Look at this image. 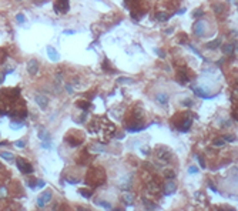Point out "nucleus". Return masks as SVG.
<instances>
[{
  "label": "nucleus",
  "mask_w": 238,
  "mask_h": 211,
  "mask_svg": "<svg viewBox=\"0 0 238 211\" xmlns=\"http://www.w3.org/2000/svg\"><path fill=\"white\" fill-rule=\"evenodd\" d=\"M207 29H208V26H207V22H204V20H198L194 24V33L197 36H204L205 32H207Z\"/></svg>",
  "instance_id": "9"
},
{
  "label": "nucleus",
  "mask_w": 238,
  "mask_h": 211,
  "mask_svg": "<svg viewBox=\"0 0 238 211\" xmlns=\"http://www.w3.org/2000/svg\"><path fill=\"white\" fill-rule=\"evenodd\" d=\"M224 138H227V141H234L235 140L234 136H224Z\"/></svg>",
  "instance_id": "28"
},
{
  "label": "nucleus",
  "mask_w": 238,
  "mask_h": 211,
  "mask_svg": "<svg viewBox=\"0 0 238 211\" xmlns=\"http://www.w3.org/2000/svg\"><path fill=\"white\" fill-rule=\"evenodd\" d=\"M171 151L168 150V148H164V147H160V148H157V157H158V160L160 161H163V163H168L170 160H171Z\"/></svg>",
  "instance_id": "8"
},
{
  "label": "nucleus",
  "mask_w": 238,
  "mask_h": 211,
  "mask_svg": "<svg viewBox=\"0 0 238 211\" xmlns=\"http://www.w3.org/2000/svg\"><path fill=\"white\" fill-rule=\"evenodd\" d=\"M64 140H66V143H67L69 146H71V147H77V146H80V144L84 141V137H83V134H81L80 131L73 130V131H70V133L66 134Z\"/></svg>",
  "instance_id": "4"
},
{
  "label": "nucleus",
  "mask_w": 238,
  "mask_h": 211,
  "mask_svg": "<svg viewBox=\"0 0 238 211\" xmlns=\"http://www.w3.org/2000/svg\"><path fill=\"white\" fill-rule=\"evenodd\" d=\"M0 156H2L3 158H6V160H15V156L12 153H7V151H2Z\"/></svg>",
  "instance_id": "20"
},
{
  "label": "nucleus",
  "mask_w": 238,
  "mask_h": 211,
  "mask_svg": "<svg viewBox=\"0 0 238 211\" xmlns=\"http://www.w3.org/2000/svg\"><path fill=\"white\" fill-rule=\"evenodd\" d=\"M64 33H66V34H74V30H66Z\"/></svg>",
  "instance_id": "30"
},
{
  "label": "nucleus",
  "mask_w": 238,
  "mask_h": 211,
  "mask_svg": "<svg viewBox=\"0 0 238 211\" xmlns=\"http://www.w3.org/2000/svg\"><path fill=\"white\" fill-rule=\"evenodd\" d=\"M86 184L91 188H96V187H100L105 183V173L101 167H93L88 170L87 175H86Z\"/></svg>",
  "instance_id": "2"
},
{
  "label": "nucleus",
  "mask_w": 238,
  "mask_h": 211,
  "mask_svg": "<svg viewBox=\"0 0 238 211\" xmlns=\"http://www.w3.org/2000/svg\"><path fill=\"white\" fill-rule=\"evenodd\" d=\"M16 146H17V147H24V146H26V141H24V140L16 141Z\"/></svg>",
  "instance_id": "27"
},
{
  "label": "nucleus",
  "mask_w": 238,
  "mask_h": 211,
  "mask_svg": "<svg viewBox=\"0 0 238 211\" xmlns=\"http://www.w3.org/2000/svg\"><path fill=\"white\" fill-rule=\"evenodd\" d=\"M47 54H49L50 60H53V61H59V59H60V56L54 47H47Z\"/></svg>",
  "instance_id": "15"
},
{
  "label": "nucleus",
  "mask_w": 238,
  "mask_h": 211,
  "mask_svg": "<svg viewBox=\"0 0 238 211\" xmlns=\"http://www.w3.org/2000/svg\"><path fill=\"white\" fill-rule=\"evenodd\" d=\"M16 164H17V168H19L22 173H24V174L33 173V166H32L27 160H24V158H22V157H17V158H16Z\"/></svg>",
  "instance_id": "5"
},
{
  "label": "nucleus",
  "mask_w": 238,
  "mask_h": 211,
  "mask_svg": "<svg viewBox=\"0 0 238 211\" xmlns=\"http://www.w3.org/2000/svg\"><path fill=\"white\" fill-rule=\"evenodd\" d=\"M10 126H12L15 130H19V129H20L23 124H22V123H15V121H12V123H10Z\"/></svg>",
  "instance_id": "23"
},
{
  "label": "nucleus",
  "mask_w": 238,
  "mask_h": 211,
  "mask_svg": "<svg viewBox=\"0 0 238 211\" xmlns=\"http://www.w3.org/2000/svg\"><path fill=\"white\" fill-rule=\"evenodd\" d=\"M97 204H100V205H103V207L111 210V204H108V202H105V201H97Z\"/></svg>",
  "instance_id": "24"
},
{
  "label": "nucleus",
  "mask_w": 238,
  "mask_h": 211,
  "mask_svg": "<svg viewBox=\"0 0 238 211\" xmlns=\"http://www.w3.org/2000/svg\"><path fill=\"white\" fill-rule=\"evenodd\" d=\"M156 98L161 106H165L168 103V94L167 93H158V94H156Z\"/></svg>",
  "instance_id": "16"
},
{
  "label": "nucleus",
  "mask_w": 238,
  "mask_h": 211,
  "mask_svg": "<svg viewBox=\"0 0 238 211\" xmlns=\"http://www.w3.org/2000/svg\"><path fill=\"white\" fill-rule=\"evenodd\" d=\"M76 104L78 106L80 109H84V110H87V109L90 107V103H88V101H77Z\"/></svg>",
  "instance_id": "19"
},
{
  "label": "nucleus",
  "mask_w": 238,
  "mask_h": 211,
  "mask_svg": "<svg viewBox=\"0 0 238 211\" xmlns=\"http://www.w3.org/2000/svg\"><path fill=\"white\" fill-rule=\"evenodd\" d=\"M39 138L42 140V147L43 148H50L51 143H50V134L47 133V130L44 127L39 129Z\"/></svg>",
  "instance_id": "6"
},
{
  "label": "nucleus",
  "mask_w": 238,
  "mask_h": 211,
  "mask_svg": "<svg viewBox=\"0 0 238 211\" xmlns=\"http://www.w3.org/2000/svg\"><path fill=\"white\" fill-rule=\"evenodd\" d=\"M70 9V5H69V0H56L54 3V12L59 13V15H64L67 13Z\"/></svg>",
  "instance_id": "7"
},
{
  "label": "nucleus",
  "mask_w": 238,
  "mask_h": 211,
  "mask_svg": "<svg viewBox=\"0 0 238 211\" xmlns=\"http://www.w3.org/2000/svg\"><path fill=\"white\" fill-rule=\"evenodd\" d=\"M3 80H5V74H3V73H0V83H2Z\"/></svg>",
  "instance_id": "31"
},
{
  "label": "nucleus",
  "mask_w": 238,
  "mask_h": 211,
  "mask_svg": "<svg viewBox=\"0 0 238 211\" xmlns=\"http://www.w3.org/2000/svg\"><path fill=\"white\" fill-rule=\"evenodd\" d=\"M34 100H36V103H37V104L40 106V109H42V110H46V109H47V104H49V98H47L46 96L37 94Z\"/></svg>",
  "instance_id": "13"
},
{
  "label": "nucleus",
  "mask_w": 238,
  "mask_h": 211,
  "mask_svg": "<svg viewBox=\"0 0 238 211\" xmlns=\"http://www.w3.org/2000/svg\"><path fill=\"white\" fill-rule=\"evenodd\" d=\"M90 131L96 134L101 141H108L115 134V126L110 123L107 119L98 117V119H94L93 123L90 124Z\"/></svg>",
  "instance_id": "1"
},
{
  "label": "nucleus",
  "mask_w": 238,
  "mask_h": 211,
  "mask_svg": "<svg viewBox=\"0 0 238 211\" xmlns=\"http://www.w3.org/2000/svg\"><path fill=\"white\" fill-rule=\"evenodd\" d=\"M17 20H19L20 23H23V22H24V16H23V15H17Z\"/></svg>",
  "instance_id": "29"
},
{
  "label": "nucleus",
  "mask_w": 238,
  "mask_h": 211,
  "mask_svg": "<svg viewBox=\"0 0 238 211\" xmlns=\"http://www.w3.org/2000/svg\"><path fill=\"white\" fill-rule=\"evenodd\" d=\"M197 158L200 160V164H201V167H202V168H205V161H204V158H202V156H200V154H197Z\"/></svg>",
  "instance_id": "25"
},
{
  "label": "nucleus",
  "mask_w": 238,
  "mask_h": 211,
  "mask_svg": "<svg viewBox=\"0 0 238 211\" xmlns=\"http://www.w3.org/2000/svg\"><path fill=\"white\" fill-rule=\"evenodd\" d=\"M222 51H224L225 54H229V53L234 51V46H232V44H225L224 49H222Z\"/></svg>",
  "instance_id": "21"
},
{
  "label": "nucleus",
  "mask_w": 238,
  "mask_h": 211,
  "mask_svg": "<svg viewBox=\"0 0 238 211\" xmlns=\"http://www.w3.org/2000/svg\"><path fill=\"white\" fill-rule=\"evenodd\" d=\"M164 177H165L167 180H173V178L175 177V174H174L173 170H165V171H164Z\"/></svg>",
  "instance_id": "18"
},
{
  "label": "nucleus",
  "mask_w": 238,
  "mask_h": 211,
  "mask_svg": "<svg viewBox=\"0 0 238 211\" xmlns=\"http://www.w3.org/2000/svg\"><path fill=\"white\" fill-rule=\"evenodd\" d=\"M27 71H29L32 76L37 74V71H39V63H37V60L32 59V60L27 61Z\"/></svg>",
  "instance_id": "12"
},
{
  "label": "nucleus",
  "mask_w": 238,
  "mask_h": 211,
  "mask_svg": "<svg viewBox=\"0 0 238 211\" xmlns=\"http://www.w3.org/2000/svg\"><path fill=\"white\" fill-rule=\"evenodd\" d=\"M123 200H124V202L129 205V204H131V202H133V200H134V198H133V194H129V193H127V194H124V198H123Z\"/></svg>",
  "instance_id": "22"
},
{
  "label": "nucleus",
  "mask_w": 238,
  "mask_h": 211,
  "mask_svg": "<svg viewBox=\"0 0 238 211\" xmlns=\"http://www.w3.org/2000/svg\"><path fill=\"white\" fill-rule=\"evenodd\" d=\"M195 171H197L195 167H190V173H195Z\"/></svg>",
  "instance_id": "32"
},
{
  "label": "nucleus",
  "mask_w": 238,
  "mask_h": 211,
  "mask_svg": "<svg viewBox=\"0 0 238 211\" xmlns=\"http://www.w3.org/2000/svg\"><path fill=\"white\" fill-rule=\"evenodd\" d=\"M220 44H221V39H215L214 42L208 43V44H207V47H208V49H212V50H215V49H217Z\"/></svg>",
  "instance_id": "17"
},
{
  "label": "nucleus",
  "mask_w": 238,
  "mask_h": 211,
  "mask_svg": "<svg viewBox=\"0 0 238 211\" xmlns=\"http://www.w3.org/2000/svg\"><path fill=\"white\" fill-rule=\"evenodd\" d=\"M177 78L180 80V83H181V84H187V83L190 81V77H188V70H185V69L180 70V71L177 73Z\"/></svg>",
  "instance_id": "14"
},
{
  "label": "nucleus",
  "mask_w": 238,
  "mask_h": 211,
  "mask_svg": "<svg viewBox=\"0 0 238 211\" xmlns=\"http://www.w3.org/2000/svg\"><path fill=\"white\" fill-rule=\"evenodd\" d=\"M175 190H177V185L173 180H168L165 184H163V194L164 195H171L175 193Z\"/></svg>",
  "instance_id": "10"
},
{
  "label": "nucleus",
  "mask_w": 238,
  "mask_h": 211,
  "mask_svg": "<svg viewBox=\"0 0 238 211\" xmlns=\"http://www.w3.org/2000/svg\"><path fill=\"white\" fill-rule=\"evenodd\" d=\"M80 193H81L83 195H86V198H88V197L91 195V191H87V190H80Z\"/></svg>",
  "instance_id": "26"
},
{
  "label": "nucleus",
  "mask_w": 238,
  "mask_h": 211,
  "mask_svg": "<svg viewBox=\"0 0 238 211\" xmlns=\"http://www.w3.org/2000/svg\"><path fill=\"white\" fill-rule=\"evenodd\" d=\"M193 120H194V116L190 113V111H181V113H177L173 119V124L177 130L180 131H187L190 130L191 124H193Z\"/></svg>",
  "instance_id": "3"
},
{
  "label": "nucleus",
  "mask_w": 238,
  "mask_h": 211,
  "mask_svg": "<svg viewBox=\"0 0 238 211\" xmlns=\"http://www.w3.org/2000/svg\"><path fill=\"white\" fill-rule=\"evenodd\" d=\"M51 195H53L51 191H50V190H46V191L37 198V205H39V207H44V205L51 200Z\"/></svg>",
  "instance_id": "11"
}]
</instances>
